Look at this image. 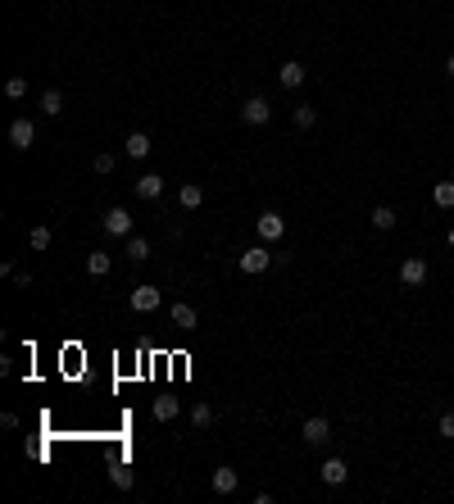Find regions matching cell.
<instances>
[{
    "label": "cell",
    "mask_w": 454,
    "mask_h": 504,
    "mask_svg": "<svg viewBox=\"0 0 454 504\" xmlns=\"http://www.w3.org/2000/svg\"><path fill=\"white\" fill-rule=\"evenodd\" d=\"M28 245H32V250H50V228H46V223L28 228Z\"/></svg>",
    "instance_id": "21"
},
{
    "label": "cell",
    "mask_w": 454,
    "mask_h": 504,
    "mask_svg": "<svg viewBox=\"0 0 454 504\" xmlns=\"http://www.w3.org/2000/svg\"><path fill=\"white\" fill-rule=\"evenodd\" d=\"M318 477H323L327 486H341L350 477V468H346V459H323V468H318Z\"/></svg>",
    "instance_id": "9"
},
{
    "label": "cell",
    "mask_w": 454,
    "mask_h": 504,
    "mask_svg": "<svg viewBox=\"0 0 454 504\" xmlns=\"http://www.w3.org/2000/svg\"><path fill=\"white\" fill-rule=\"evenodd\" d=\"M291 119H295V128H314V123H318V110H314V105H295Z\"/></svg>",
    "instance_id": "25"
},
{
    "label": "cell",
    "mask_w": 454,
    "mask_h": 504,
    "mask_svg": "<svg viewBox=\"0 0 454 504\" xmlns=\"http://www.w3.org/2000/svg\"><path fill=\"white\" fill-rule=\"evenodd\" d=\"M445 73H450V77H454V55H450V59H445Z\"/></svg>",
    "instance_id": "29"
},
{
    "label": "cell",
    "mask_w": 454,
    "mask_h": 504,
    "mask_svg": "<svg viewBox=\"0 0 454 504\" xmlns=\"http://www.w3.org/2000/svg\"><path fill=\"white\" fill-rule=\"evenodd\" d=\"M277 82H282V87H300V82H304V64H300V59H286L282 73H277Z\"/></svg>",
    "instance_id": "13"
},
{
    "label": "cell",
    "mask_w": 454,
    "mask_h": 504,
    "mask_svg": "<svg viewBox=\"0 0 454 504\" xmlns=\"http://www.w3.org/2000/svg\"><path fill=\"white\" fill-rule=\"evenodd\" d=\"M109 263H114V259H109L105 250H96V254H87V273H91V277H105Z\"/></svg>",
    "instance_id": "23"
},
{
    "label": "cell",
    "mask_w": 454,
    "mask_h": 504,
    "mask_svg": "<svg viewBox=\"0 0 454 504\" xmlns=\"http://www.w3.org/2000/svg\"><path fill=\"white\" fill-rule=\"evenodd\" d=\"M268 119H273V105L264 96H250L246 105H241V123H250V128H264Z\"/></svg>",
    "instance_id": "2"
},
{
    "label": "cell",
    "mask_w": 454,
    "mask_h": 504,
    "mask_svg": "<svg viewBox=\"0 0 454 504\" xmlns=\"http://www.w3.org/2000/svg\"><path fill=\"white\" fill-rule=\"evenodd\" d=\"M32 141H37V123L32 119H14L10 123V145L14 150H32Z\"/></svg>",
    "instance_id": "6"
},
{
    "label": "cell",
    "mask_w": 454,
    "mask_h": 504,
    "mask_svg": "<svg viewBox=\"0 0 454 504\" xmlns=\"http://www.w3.org/2000/svg\"><path fill=\"white\" fill-rule=\"evenodd\" d=\"M114 164H119V159H114V154H105V150H100L96 159H91V168H96L100 177H109V173H114Z\"/></svg>",
    "instance_id": "27"
},
{
    "label": "cell",
    "mask_w": 454,
    "mask_h": 504,
    "mask_svg": "<svg viewBox=\"0 0 454 504\" xmlns=\"http://www.w3.org/2000/svg\"><path fill=\"white\" fill-rule=\"evenodd\" d=\"M109 477H114V486H119V491H132V486H137V472H132L128 463H114V472H109Z\"/></svg>",
    "instance_id": "20"
},
{
    "label": "cell",
    "mask_w": 454,
    "mask_h": 504,
    "mask_svg": "<svg viewBox=\"0 0 454 504\" xmlns=\"http://www.w3.org/2000/svg\"><path fill=\"white\" fill-rule=\"evenodd\" d=\"M195 323H200V314H195L191 305H173V327H182V332H195Z\"/></svg>",
    "instance_id": "15"
},
{
    "label": "cell",
    "mask_w": 454,
    "mask_h": 504,
    "mask_svg": "<svg viewBox=\"0 0 454 504\" xmlns=\"http://www.w3.org/2000/svg\"><path fill=\"white\" fill-rule=\"evenodd\" d=\"M300 436H304V445H327V441H332V423H327L323 414H318V418H304Z\"/></svg>",
    "instance_id": "4"
},
{
    "label": "cell",
    "mask_w": 454,
    "mask_h": 504,
    "mask_svg": "<svg viewBox=\"0 0 454 504\" xmlns=\"http://www.w3.org/2000/svg\"><path fill=\"white\" fill-rule=\"evenodd\" d=\"M400 282L404 286H422V282H427V259H418V254H413V259H404L400 263Z\"/></svg>",
    "instance_id": "8"
},
{
    "label": "cell",
    "mask_w": 454,
    "mask_h": 504,
    "mask_svg": "<svg viewBox=\"0 0 454 504\" xmlns=\"http://www.w3.org/2000/svg\"><path fill=\"white\" fill-rule=\"evenodd\" d=\"M273 259H277V254L268 250V241H264V245H250V250L241 254V273H264Z\"/></svg>",
    "instance_id": "3"
},
{
    "label": "cell",
    "mask_w": 454,
    "mask_h": 504,
    "mask_svg": "<svg viewBox=\"0 0 454 504\" xmlns=\"http://www.w3.org/2000/svg\"><path fill=\"white\" fill-rule=\"evenodd\" d=\"M255 232H259V241H282V232H286V219H282L277 209H264L259 219H255Z\"/></svg>",
    "instance_id": "1"
},
{
    "label": "cell",
    "mask_w": 454,
    "mask_h": 504,
    "mask_svg": "<svg viewBox=\"0 0 454 504\" xmlns=\"http://www.w3.org/2000/svg\"><path fill=\"white\" fill-rule=\"evenodd\" d=\"M128 259L132 263H146V259H150V241H146V236H137V232L128 236Z\"/></svg>",
    "instance_id": "18"
},
{
    "label": "cell",
    "mask_w": 454,
    "mask_h": 504,
    "mask_svg": "<svg viewBox=\"0 0 454 504\" xmlns=\"http://www.w3.org/2000/svg\"><path fill=\"white\" fill-rule=\"evenodd\" d=\"M105 232H109V236H123V241H128V236H132V214H128L123 205H114V209L105 214Z\"/></svg>",
    "instance_id": "7"
},
{
    "label": "cell",
    "mask_w": 454,
    "mask_h": 504,
    "mask_svg": "<svg viewBox=\"0 0 454 504\" xmlns=\"http://www.w3.org/2000/svg\"><path fill=\"white\" fill-rule=\"evenodd\" d=\"M177 200H182V209H200L205 205V187H200V182H186V187L177 191Z\"/></svg>",
    "instance_id": "14"
},
{
    "label": "cell",
    "mask_w": 454,
    "mask_h": 504,
    "mask_svg": "<svg viewBox=\"0 0 454 504\" xmlns=\"http://www.w3.org/2000/svg\"><path fill=\"white\" fill-rule=\"evenodd\" d=\"M191 423H195V427H209V423H214V405H209V400H200V405L191 409Z\"/></svg>",
    "instance_id": "24"
},
{
    "label": "cell",
    "mask_w": 454,
    "mask_h": 504,
    "mask_svg": "<svg viewBox=\"0 0 454 504\" xmlns=\"http://www.w3.org/2000/svg\"><path fill=\"white\" fill-rule=\"evenodd\" d=\"M137 196L141 200H159L164 196V177L159 173H141L137 177Z\"/></svg>",
    "instance_id": "11"
},
{
    "label": "cell",
    "mask_w": 454,
    "mask_h": 504,
    "mask_svg": "<svg viewBox=\"0 0 454 504\" xmlns=\"http://www.w3.org/2000/svg\"><path fill=\"white\" fill-rule=\"evenodd\" d=\"M5 96H10V100H23V96H28V77H19V73H14L10 82H5Z\"/></svg>",
    "instance_id": "26"
},
{
    "label": "cell",
    "mask_w": 454,
    "mask_h": 504,
    "mask_svg": "<svg viewBox=\"0 0 454 504\" xmlns=\"http://www.w3.org/2000/svg\"><path fill=\"white\" fill-rule=\"evenodd\" d=\"M150 150H155V145H150V137H146V132H132L128 141H123V154H128V159H146Z\"/></svg>",
    "instance_id": "12"
},
{
    "label": "cell",
    "mask_w": 454,
    "mask_h": 504,
    "mask_svg": "<svg viewBox=\"0 0 454 504\" xmlns=\"http://www.w3.org/2000/svg\"><path fill=\"white\" fill-rule=\"evenodd\" d=\"M445 241H450V245H454V228H450V236H445Z\"/></svg>",
    "instance_id": "30"
},
{
    "label": "cell",
    "mask_w": 454,
    "mask_h": 504,
    "mask_svg": "<svg viewBox=\"0 0 454 504\" xmlns=\"http://www.w3.org/2000/svg\"><path fill=\"white\" fill-rule=\"evenodd\" d=\"M41 114H50V119H55V114H64V96H59V91H41Z\"/></svg>",
    "instance_id": "22"
},
{
    "label": "cell",
    "mask_w": 454,
    "mask_h": 504,
    "mask_svg": "<svg viewBox=\"0 0 454 504\" xmlns=\"http://www.w3.org/2000/svg\"><path fill=\"white\" fill-rule=\"evenodd\" d=\"M209 486H214L218 495H232L241 486V477H237V468H214V477H209Z\"/></svg>",
    "instance_id": "10"
},
{
    "label": "cell",
    "mask_w": 454,
    "mask_h": 504,
    "mask_svg": "<svg viewBox=\"0 0 454 504\" xmlns=\"http://www.w3.org/2000/svg\"><path fill=\"white\" fill-rule=\"evenodd\" d=\"M128 305L137 309V314H155V309L164 305V296H159V286H137V291L128 296Z\"/></svg>",
    "instance_id": "5"
},
{
    "label": "cell",
    "mask_w": 454,
    "mask_h": 504,
    "mask_svg": "<svg viewBox=\"0 0 454 504\" xmlns=\"http://www.w3.org/2000/svg\"><path fill=\"white\" fill-rule=\"evenodd\" d=\"M150 414L159 418V423H173V418H177V400H173V395H164V400H155V405H150Z\"/></svg>",
    "instance_id": "19"
},
{
    "label": "cell",
    "mask_w": 454,
    "mask_h": 504,
    "mask_svg": "<svg viewBox=\"0 0 454 504\" xmlns=\"http://www.w3.org/2000/svg\"><path fill=\"white\" fill-rule=\"evenodd\" d=\"M436 432H441L445 441H454V409H450V414H441V427H436Z\"/></svg>",
    "instance_id": "28"
},
{
    "label": "cell",
    "mask_w": 454,
    "mask_h": 504,
    "mask_svg": "<svg viewBox=\"0 0 454 504\" xmlns=\"http://www.w3.org/2000/svg\"><path fill=\"white\" fill-rule=\"evenodd\" d=\"M432 205H436V209H454V177L432 187Z\"/></svg>",
    "instance_id": "16"
},
{
    "label": "cell",
    "mask_w": 454,
    "mask_h": 504,
    "mask_svg": "<svg viewBox=\"0 0 454 504\" xmlns=\"http://www.w3.org/2000/svg\"><path fill=\"white\" fill-rule=\"evenodd\" d=\"M450 177H454V173H450Z\"/></svg>",
    "instance_id": "31"
},
{
    "label": "cell",
    "mask_w": 454,
    "mask_h": 504,
    "mask_svg": "<svg viewBox=\"0 0 454 504\" xmlns=\"http://www.w3.org/2000/svg\"><path fill=\"white\" fill-rule=\"evenodd\" d=\"M368 223H373L377 232H391V228H395V209H391V205H377L373 214H368Z\"/></svg>",
    "instance_id": "17"
}]
</instances>
